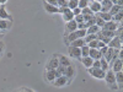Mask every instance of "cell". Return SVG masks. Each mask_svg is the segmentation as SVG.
<instances>
[{
    "mask_svg": "<svg viewBox=\"0 0 123 92\" xmlns=\"http://www.w3.org/2000/svg\"><path fill=\"white\" fill-rule=\"evenodd\" d=\"M107 47L108 48H113V49H122V37L115 36L113 38H111Z\"/></svg>",
    "mask_w": 123,
    "mask_h": 92,
    "instance_id": "2",
    "label": "cell"
},
{
    "mask_svg": "<svg viewBox=\"0 0 123 92\" xmlns=\"http://www.w3.org/2000/svg\"><path fill=\"white\" fill-rule=\"evenodd\" d=\"M57 55H58V60H59V65L67 68V66H69V65L71 64L68 57H65V55H63V54H57Z\"/></svg>",
    "mask_w": 123,
    "mask_h": 92,
    "instance_id": "14",
    "label": "cell"
},
{
    "mask_svg": "<svg viewBox=\"0 0 123 92\" xmlns=\"http://www.w3.org/2000/svg\"><path fill=\"white\" fill-rule=\"evenodd\" d=\"M122 4H123V0H117V3H116V5H119V6H123Z\"/></svg>",
    "mask_w": 123,
    "mask_h": 92,
    "instance_id": "45",
    "label": "cell"
},
{
    "mask_svg": "<svg viewBox=\"0 0 123 92\" xmlns=\"http://www.w3.org/2000/svg\"><path fill=\"white\" fill-rule=\"evenodd\" d=\"M0 33H1V31H0Z\"/></svg>",
    "mask_w": 123,
    "mask_h": 92,
    "instance_id": "51",
    "label": "cell"
},
{
    "mask_svg": "<svg viewBox=\"0 0 123 92\" xmlns=\"http://www.w3.org/2000/svg\"><path fill=\"white\" fill-rule=\"evenodd\" d=\"M17 92H26V90H18Z\"/></svg>",
    "mask_w": 123,
    "mask_h": 92,
    "instance_id": "48",
    "label": "cell"
},
{
    "mask_svg": "<svg viewBox=\"0 0 123 92\" xmlns=\"http://www.w3.org/2000/svg\"><path fill=\"white\" fill-rule=\"evenodd\" d=\"M100 60H94V61H92V66L91 68H100Z\"/></svg>",
    "mask_w": 123,
    "mask_h": 92,
    "instance_id": "40",
    "label": "cell"
},
{
    "mask_svg": "<svg viewBox=\"0 0 123 92\" xmlns=\"http://www.w3.org/2000/svg\"><path fill=\"white\" fill-rule=\"evenodd\" d=\"M44 76H46V80H47V81H49V82H53V81L55 80V77H57V73H55V70H47L46 74H44Z\"/></svg>",
    "mask_w": 123,
    "mask_h": 92,
    "instance_id": "17",
    "label": "cell"
},
{
    "mask_svg": "<svg viewBox=\"0 0 123 92\" xmlns=\"http://www.w3.org/2000/svg\"><path fill=\"white\" fill-rule=\"evenodd\" d=\"M97 42H98V39L96 38V39H94V40H91V42H89L87 46H89L90 48H97Z\"/></svg>",
    "mask_w": 123,
    "mask_h": 92,
    "instance_id": "35",
    "label": "cell"
},
{
    "mask_svg": "<svg viewBox=\"0 0 123 92\" xmlns=\"http://www.w3.org/2000/svg\"><path fill=\"white\" fill-rule=\"evenodd\" d=\"M94 1H97V3H101V1H102V0H94Z\"/></svg>",
    "mask_w": 123,
    "mask_h": 92,
    "instance_id": "50",
    "label": "cell"
},
{
    "mask_svg": "<svg viewBox=\"0 0 123 92\" xmlns=\"http://www.w3.org/2000/svg\"><path fill=\"white\" fill-rule=\"evenodd\" d=\"M84 44H86L85 43V40H84V38H78V39H75V40H73L69 46H71V47H76V48H81Z\"/></svg>",
    "mask_w": 123,
    "mask_h": 92,
    "instance_id": "21",
    "label": "cell"
},
{
    "mask_svg": "<svg viewBox=\"0 0 123 92\" xmlns=\"http://www.w3.org/2000/svg\"><path fill=\"white\" fill-rule=\"evenodd\" d=\"M95 25L98 26L100 28H102V27H104V25H105V21H104L101 17H98V16L96 15V16H95Z\"/></svg>",
    "mask_w": 123,
    "mask_h": 92,
    "instance_id": "30",
    "label": "cell"
},
{
    "mask_svg": "<svg viewBox=\"0 0 123 92\" xmlns=\"http://www.w3.org/2000/svg\"><path fill=\"white\" fill-rule=\"evenodd\" d=\"M81 50V57H89V52H90V47L87 44H84L83 47L80 48Z\"/></svg>",
    "mask_w": 123,
    "mask_h": 92,
    "instance_id": "28",
    "label": "cell"
},
{
    "mask_svg": "<svg viewBox=\"0 0 123 92\" xmlns=\"http://www.w3.org/2000/svg\"><path fill=\"white\" fill-rule=\"evenodd\" d=\"M105 46H106V44L102 42V40H98V42H97V48H96V49H101L102 47H105Z\"/></svg>",
    "mask_w": 123,
    "mask_h": 92,
    "instance_id": "42",
    "label": "cell"
},
{
    "mask_svg": "<svg viewBox=\"0 0 123 92\" xmlns=\"http://www.w3.org/2000/svg\"><path fill=\"white\" fill-rule=\"evenodd\" d=\"M81 15H89V16H94L95 14L90 10V7H84V9H81Z\"/></svg>",
    "mask_w": 123,
    "mask_h": 92,
    "instance_id": "33",
    "label": "cell"
},
{
    "mask_svg": "<svg viewBox=\"0 0 123 92\" xmlns=\"http://www.w3.org/2000/svg\"><path fill=\"white\" fill-rule=\"evenodd\" d=\"M89 57L92 58L94 60H100L102 58V54L100 53V50L96 48H90V52H89Z\"/></svg>",
    "mask_w": 123,
    "mask_h": 92,
    "instance_id": "12",
    "label": "cell"
},
{
    "mask_svg": "<svg viewBox=\"0 0 123 92\" xmlns=\"http://www.w3.org/2000/svg\"><path fill=\"white\" fill-rule=\"evenodd\" d=\"M89 1H90V0H79V1H78V7H79V9H84V7H87V5H89Z\"/></svg>",
    "mask_w": 123,
    "mask_h": 92,
    "instance_id": "32",
    "label": "cell"
},
{
    "mask_svg": "<svg viewBox=\"0 0 123 92\" xmlns=\"http://www.w3.org/2000/svg\"><path fill=\"white\" fill-rule=\"evenodd\" d=\"M115 77H116V84L118 85V87H121L122 82H123V74H122V71L115 73Z\"/></svg>",
    "mask_w": 123,
    "mask_h": 92,
    "instance_id": "25",
    "label": "cell"
},
{
    "mask_svg": "<svg viewBox=\"0 0 123 92\" xmlns=\"http://www.w3.org/2000/svg\"><path fill=\"white\" fill-rule=\"evenodd\" d=\"M26 92H33V91H32V90H30V88H27V90H26Z\"/></svg>",
    "mask_w": 123,
    "mask_h": 92,
    "instance_id": "49",
    "label": "cell"
},
{
    "mask_svg": "<svg viewBox=\"0 0 123 92\" xmlns=\"http://www.w3.org/2000/svg\"><path fill=\"white\" fill-rule=\"evenodd\" d=\"M100 64H101V65H100V69L104 70L105 73H106V71L108 70V68H110V66H108V63H107L104 58H101V59H100Z\"/></svg>",
    "mask_w": 123,
    "mask_h": 92,
    "instance_id": "27",
    "label": "cell"
},
{
    "mask_svg": "<svg viewBox=\"0 0 123 92\" xmlns=\"http://www.w3.org/2000/svg\"><path fill=\"white\" fill-rule=\"evenodd\" d=\"M89 7H90V10L92 12H94L95 15L96 14H98L100 11H101V3H97V1H94V0H90L89 1V5H87Z\"/></svg>",
    "mask_w": 123,
    "mask_h": 92,
    "instance_id": "6",
    "label": "cell"
},
{
    "mask_svg": "<svg viewBox=\"0 0 123 92\" xmlns=\"http://www.w3.org/2000/svg\"><path fill=\"white\" fill-rule=\"evenodd\" d=\"M122 7L123 6H119V5H112V7L110 9V11H108V14L111 15V16H113V15H116L117 12H119V11H122Z\"/></svg>",
    "mask_w": 123,
    "mask_h": 92,
    "instance_id": "23",
    "label": "cell"
},
{
    "mask_svg": "<svg viewBox=\"0 0 123 92\" xmlns=\"http://www.w3.org/2000/svg\"><path fill=\"white\" fill-rule=\"evenodd\" d=\"M68 52H69V57H71V58H75V59H80L81 58V50H80V48L69 46Z\"/></svg>",
    "mask_w": 123,
    "mask_h": 92,
    "instance_id": "5",
    "label": "cell"
},
{
    "mask_svg": "<svg viewBox=\"0 0 123 92\" xmlns=\"http://www.w3.org/2000/svg\"><path fill=\"white\" fill-rule=\"evenodd\" d=\"M59 66V60H58V55L54 54L52 58L49 59V61L46 65V70H55Z\"/></svg>",
    "mask_w": 123,
    "mask_h": 92,
    "instance_id": "3",
    "label": "cell"
},
{
    "mask_svg": "<svg viewBox=\"0 0 123 92\" xmlns=\"http://www.w3.org/2000/svg\"><path fill=\"white\" fill-rule=\"evenodd\" d=\"M71 12H73V15H74V16H76V15H80V14H81V9H79V7H75V9H73V10H71Z\"/></svg>",
    "mask_w": 123,
    "mask_h": 92,
    "instance_id": "37",
    "label": "cell"
},
{
    "mask_svg": "<svg viewBox=\"0 0 123 92\" xmlns=\"http://www.w3.org/2000/svg\"><path fill=\"white\" fill-rule=\"evenodd\" d=\"M11 22L12 21H9V20H0V31L9 29L11 27Z\"/></svg>",
    "mask_w": 123,
    "mask_h": 92,
    "instance_id": "20",
    "label": "cell"
},
{
    "mask_svg": "<svg viewBox=\"0 0 123 92\" xmlns=\"http://www.w3.org/2000/svg\"><path fill=\"white\" fill-rule=\"evenodd\" d=\"M122 17H123V12L119 11V12H117L116 15L112 16V21H115L116 23H119V22L122 21Z\"/></svg>",
    "mask_w": 123,
    "mask_h": 92,
    "instance_id": "29",
    "label": "cell"
},
{
    "mask_svg": "<svg viewBox=\"0 0 123 92\" xmlns=\"http://www.w3.org/2000/svg\"><path fill=\"white\" fill-rule=\"evenodd\" d=\"M89 74L92 76V77H95V79H98V80H104L105 79V71L104 70H101L100 68H89Z\"/></svg>",
    "mask_w": 123,
    "mask_h": 92,
    "instance_id": "1",
    "label": "cell"
},
{
    "mask_svg": "<svg viewBox=\"0 0 123 92\" xmlns=\"http://www.w3.org/2000/svg\"><path fill=\"white\" fill-rule=\"evenodd\" d=\"M3 48H4V44H3V42H0V55L3 53Z\"/></svg>",
    "mask_w": 123,
    "mask_h": 92,
    "instance_id": "44",
    "label": "cell"
},
{
    "mask_svg": "<svg viewBox=\"0 0 123 92\" xmlns=\"http://www.w3.org/2000/svg\"><path fill=\"white\" fill-rule=\"evenodd\" d=\"M113 55H115V49H113V48H108L107 52H106L104 55H102V58H104V59L107 61V63H110L111 59L113 58Z\"/></svg>",
    "mask_w": 123,
    "mask_h": 92,
    "instance_id": "18",
    "label": "cell"
},
{
    "mask_svg": "<svg viewBox=\"0 0 123 92\" xmlns=\"http://www.w3.org/2000/svg\"><path fill=\"white\" fill-rule=\"evenodd\" d=\"M68 6V0H58V7H65Z\"/></svg>",
    "mask_w": 123,
    "mask_h": 92,
    "instance_id": "36",
    "label": "cell"
},
{
    "mask_svg": "<svg viewBox=\"0 0 123 92\" xmlns=\"http://www.w3.org/2000/svg\"><path fill=\"white\" fill-rule=\"evenodd\" d=\"M105 80L108 85L111 84H116V77H115V73L112 70H107L105 74Z\"/></svg>",
    "mask_w": 123,
    "mask_h": 92,
    "instance_id": "9",
    "label": "cell"
},
{
    "mask_svg": "<svg viewBox=\"0 0 123 92\" xmlns=\"http://www.w3.org/2000/svg\"><path fill=\"white\" fill-rule=\"evenodd\" d=\"M6 3H7V0H0V5H4Z\"/></svg>",
    "mask_w": 123,
    "mask_h": 92,
    "instance_id": "46",
    "label": "cell"
},
{
    "mask_svg": "<svg viewBox=\"0 0 123 92\" xmlns=\"http://www.w3.org/2000/svg\"><path fill=\"white\" fill-rule=\"evenodd\" d=\"M87 26L85 22H81V23H78V29H86Z\"/></svg>",
    "mask_w": 123,
    "mask_h": 92,
    "instance_id": "39",
    "label": "cell"
},
{
    "mask_svg": "<svg viewBox=\"0 0 123 92\" xmlns=\"http://www.w3.org/2000/svg\"><path fill=\"white\" fill-rule=\"evenodd\" d=\"M118 27V23H116L115 21H108V22H105L104 27H102V29H107V31H115L117 29Z\"/></svg>",
    "mask_w": 123,
    "mask_h": 92,
    "instance_id": "16",
    "label": "cell"
},
{
    "mask_svg": "<svg viewBox=\"0 0 123 92\" xmlns=\"http://www.w3.org/2000/svg\"><path fill=\"white\" fill-rule=\"evenodd\" d=\"M112 4L110 0H102L101 1V11L100 12H108L110 11V9L112 7Z\"/></svg>",
    "mask_w": 123,
    "mask_h": 92,
    "instance_id": "13",
    "label": "cell"
},
{
    "mask_svg": "<svg viewBox=\"0 0 123 92\" xmlns=\"http://www.w3.org/2000/svg\"><path fill=\"white\" fill-rule=\"evenodd\" d=\"M110 1H111V3H112V4H113V5H115V4H116V3H117V0H110Z\"/></svg>",
    "mask_w": 123,
    "mask_h": 92,
    "instance_id": "47",
    "label": "cell"
},
{
    "mask_svg": "<svg viewBox=\"0 0 123 92\" xmlns=\"http://www.w3.org/2000/svg\"><path fill=\"white\" fill-rule=\"evenodd\" d=\"M43 6L46 9V11L49 12V14H58L59 12V7L58 6L50 5V4H47V3H43Z\"/></svg>",
    "mask_w": 123,
    "mask_h": 92,
    "instance_id": "15",
    "label": "cell"
},
{
    "mask_svg": "<svg viewBox=\"0 0 123 92\" xmlns=\"http://www.w3.org/2000/svg\"><path fill=\"white\" fill-rule=\"evenodd\" d=\"M80 60H81V63L84 64V66H86V69L92 66V61H94L92 58H90V57H81Z\"/></svg>",
    "mask_w": 123,
    "mask_h": 92,
    "instance_id": "19",
    "label": "cell"
},
{
    "mask_svg": "<svg viewBox=\"0 0 123 92\" xmlns=\"http://www.w3.org/2000/svg\"><path fill=\"white\" fill-rule=\"evenodd\" d=\"M74 21L76 22V23H81V22H84V16L83 15H76V16H74Z\"/></svg>",
    "mask_w": 123,
    "mask_h": 92,
    "instance_id": "34",
    "label": "cell"
},
{
    "mask_svg": "<svg viewBox=\"0 0 123 92\" xmlns=\"http://www.w3.org/2000/svg\"><path fill=\"white\" fill-rule=\"evenodd\" d=\"M107 49H108V47H107V46H105V47H102V48H101V49H98V50H100V53H101L102 55H104V54L107 52Z\"/></svg>",
    "mask_w": 123,
    "mask_h": 92,
    "instance_id": "41",
    "label": "cell"
},
{
    "mask_svg": "<svg viewBox=\"0 0 123 92\" xmlns=\"http://www.w3.org/2000/svg\"><path fill=\"white\" fill-rule=\"evenodd\" d=\"M0 20H9V21H12L11 16L9 15L7 10L4 5H0Z\"/></svg>",
    "mask_w": 123,
    "mask_h": 92,
    "instance_id": "11",
    "label": "cell"
},
{
    "mask_svg": "<svg viewBox=\"0 0 123 92\" xmlns=\"http://www.w3.org/2000/svg\"><path fill=\"white\" fill-rule=\"evenodd\" d=\"M98 17H101L102 20H104L105 22H108V21H112V16L108 14V12H98L96 14Z\"/></svg>",
    "mask_w": 123,
    "mask_h": 92,
    "instance_id": "24",
    "label": "cell"
},
{
    "mask_svg": "<svg viewBox=\"0 0 123 92\" xmlns=\"http://www.w3.org/2000/svg\"><path fill=\"white\" fill-rule=\"evenodd\" d=\"M100 33L104 36V37H108V38H113L116 34H115V32L113 31H107V29H100Z\"/></svg>",
    "mask_w": 123,
    "mask_h": 92,
    "instance_id": "26",
    "label": "cell"
},
{
    "mask_svg": "<svg viewBox=\"0 0 123 92\" xmlns=\"http://www.w3.org/2000/svg\"><path fill=\"white\" fill-rule=\"evenodd\" d=\"M44 3L50 4V5H54V6H58V0H44Z\"/></svg>",
    "mask_w": 123,
    "mask_h": 92,
    "instance_id": "38",
    "label": "cell"
},
{
    "mask_svg": "<svg viewBox=\"0 0 123 92\" xmlns=\"http://www.w3.org/2000/svg\"><path fill=\"white\" fill-rule=\"evenodd\" d=\"M75 74H76V69H75V66H74L73 64H70L69 66H67L65 70H64V75H65L69 80H70L71 77H74Z\"/></svg>",
    "mask_w": 123,
    "mask_h": 92,
    "instance_id": "8",
    "label": "cell"
},
{
    "mask_svg": "<svg viewBox=\"0 0 123 92\" xmlns=\"http://www.w3.org/2000/svg\"><path fill=\"white\" fill-rule=\"evenodd\" d=\"M69 82V79L65 76V75H60V76H58V77H55V80L53 81V84H54V86H57V87H62V86H65Z\"/></svg>",
    "mask_w": 123,
    "mask_h": 92,
    "instance_id": "4",
    "label": "cell"
},
{
    "mask_svg": "<svg viewBox=\"0 0 123 92\" xmlns=\"http://www.w3.org/2000/svg\"><path fill=\"white\" fill-rule=\"evenodd\" d=\"M108 86H110L112 90H118V88H119V87L117 86V84H111V85H108Z\"/></svg>",
    "mask_w": 123,
    "mask_h": 92,
    "instance_id": "43",
    "label": "cell"
},
{
    "mask_svg": "<svg viewBox=\"0 0 123 92\" xmlns=\"http://www.w3.org/2000/svg\"><path fill=\"white\" fill-rule=\"evenodd\" d=\"M100 29H101V28H100L98 26L92 25V26H90V27L86 28V34H96Z\"/></svg>",
    "mask_w": 123,
    "mask_h": 92,
    "instance_id": "22",
    "label": "cell"
},
{
    "mask_svg": "<svg viewBox=\"0 0 123 92\" xmlns=\"http://www.w3.org/2000/svg\"><path fill=\"white\" fill-rule=\"evenodd\" d=\"M76 29H78V23L74 21V20L67 22V25H65V34H69L71 32H74V31H76Z\"/></svg>",
    "mask_w": 123,
    "mask_h": 92,
    "instance_id": "7",
    "label": "cell"
},
{
    "mask_svg": "<svg viewBox=\"0 0 123 92\" xmlns=\"http://www.w3.org/2000/svg\"><path fill=\"white\" fill-rule=\"evenodd\" d=\"M78 1H79V0H68V7L70 10L78 7Z\"/></svg>",
    "mask_w": 123,
    "mask_h": 92,
    "instance_id": "31",
    "label": "cell"
},
{
    "mask_svg": "<svg viewBox=\"0 0 123 92\" xmlns=\"http://www.w3.org/2000/svg\"><path fill=\"white\" fill-rule=\"evenodd\" d=\"M122 69H123V63H122L121 59L117 58L115 63L111 65V70L113 71V73H118V71H122Z\"/></svg>",
    "mask_w": 123,
    "mask_h": 92,
    "instance_id": "10",
    "label": "cell"
}]
</instances>
